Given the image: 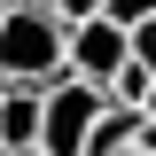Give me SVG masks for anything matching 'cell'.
Segmentation results:
<instances>
[{
  "label": "cell",
  "instance_id": "1",
  "mask_svg": "<svg viewBox=\"0 0 156 156\" xmlns=\"http://www.w3.org/2000/svg\"><path fill=\"white\" fill-rule=\"evenodd\" d=\"M62 47H70V23L47 8V0H16L8 16H0V86H31L47 94L62 70Z\"/></svg>",
  "mask_w": 156,
  "mask_h": 156
},
{
  "label": "cell",
  "instance_id": "2",
  "mask_svg": "<svg viewBox=\"0 0 156 156\" xmlns=\"http://www.w3.org/2000/svg\"><path fill=\"white\" fill-rule=\"evenodd\" d=\"M101 109H109L101 86H86V78H55V86L39 94V156H86V133H94Z\"/></svg>",
  "mask_w": 156,
  "mask_h": 156
},
{
  "label": "cell",
  "instance_id": "3",
  "mask_svg": "<svg viewBox=\"0 0 156 156\" xmlns=\"http://www.w3.org/2000/svg\"><path fill=\"white\" fill-rule=\"evenodd\" d=\"M125 62H133V39L117 31L109 16H94V23H70V47H62V70H70V78H86V86H109Z\"/></svg>",
  "mask_w": 156,
  "mask_h": 156
},
{
  "label": "cell",
  "instance_id": "4",
  "mask_svg": "<svg viewBox=\"0 0 156 156\" xmlns=\"http://www.w3.org/2000/svg\"><path fill=\"white\" fill-rule=\"evenodd\" d=\"M0 148L8 156H31L39 148V94L31 86H8V94H0Z\"/></svg>",
  "mask_w": 156,
  "mask_h": 156
},
{
  "label": "cell",
  "instance_id": "5",
  "mask_svg": "<svg viewBox=\"0 0 156 156\" xmlns=\"http://www.w3.org/2000/svg\"><path fill=\"white\" fill-rule=\"evenodd\" d=\"M140 125H148L140 109H117V101H109V109L94 117V133H86V156H125V148H140Z\"/></svg>",
  "mask_w": 156,
  "mask_h": 156
},
{
  "label": "cell",
  "instance_id": "6",
  "mask_svg": "<svg viewBox=\"0 0 156 156\" xmlns=\"http://www.w3.org/2000/svg\"><path fill=\"white\" fill-rule=\"evenodd\" d=\"M101 16H109L117 31H140V23H156V0H109Z\"/></svg>",
  "mask_w": 156,
  "mask_h": 156
},
{
  "label": "cell",
  "instance_id": "7",
  "mask_svg": "<svg viewBox=\"0 0 156 156\" xmlns=\"http://www.w3.org/2000/svg\"><path fill=\"white\" fill-rule=\"evenodd\" d=\"M47 8H55V16H62V23H94V16H101V8H109V0H47Z\"/></svg>",
  "mask_w": 156,
  "mask_h": 156
},
{
  "label": "cell",
  "instance_id": "8",
  "mask_svg": "<svg viewBox=\"0 0 156 156\" xmlns=\"http://www.w3.org/2000/svg\"><path fill=\"white\" fill-rule=\"evenodd\" d=\"M8 8H16V0H0V16H8Z\"/></svg>",
  "mask_w": 156,
  "mask_h": 156
},
{
  "label": "cell",
  "instance_id": "9",
  "mask_svg": "<svg viewBox=\"0 0 156 156\" xmlns=\"http://www.w3.org/2000/svg\"><path fill=\"white\" fill-rule=\"evenodd\" d=\"M0 94H8V86H0Z\"/></svg>",
  "mask_w": 156,
  "mask_h": 156
},
{
  "label": "cell",
  "instance_id": "10",
  "mask_svg": "<svg viewBox=\"0 0 156 156\" xmlns=\"http://www.w3.org/2000/svg\"><path fill=\"white\" fill-rule=\"evenodd\" d=\"M0 156H8V148H0Z\"/></svg>",
  "mask_w": 156,
  "mask_h": 156
},
{
  "label": "cell",
  "instance_id": "11",
  "mask_svg": "<svg viewBox=\"0 0 156 156\" xmlns=\"http://www.w3.org/2000/svg\"><path fill=\"white\" fill-rule=\"evenodd\" d=\"M31 156H39V148H31Z\"/></svg>",
  "mask_w": 156,
  "mask_h": 156
}]
</instances>
